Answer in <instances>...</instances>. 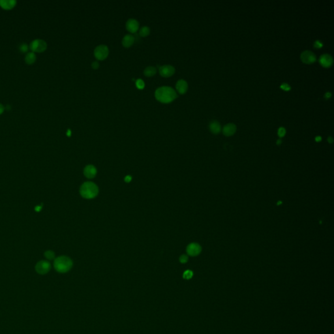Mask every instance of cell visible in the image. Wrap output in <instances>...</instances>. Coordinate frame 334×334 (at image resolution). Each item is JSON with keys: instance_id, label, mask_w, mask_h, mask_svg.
Instances as JSON below:
<instances>
[{"instance_id": "obj_34", "label": "cell", "mask_w": 334, "mask_h": 334, "mask_svg": "<svg viewBox=\"0 0 334 334\" xmlns=\"http://www.w3.org/2000/svg\"><path fill=\"white\" fill-rule=\"evenodd\" d=\"M328 142L332 143V142H333V139H332V137H331V136L328 137Z\"/></svg>"}, {"instance_id": "obj_36", "label": "cell", "mask_w": 334, "mask_h": 334, "mask_svg": "<svg viewBox=\"0 0 334 334\" xmlns=\"http://www.w3.org/2000/svg\"><path fill=\"white\" fill-rule=\"evenodd\" d=\"M281 142H281V140H278L277 141V144L279 145V144H281Z\"/></svg>"}, {"instance_id": "obj_23", "label": "cell", "mask_w": 334, "mask_h": 334, "mask_svg": "<svg viewBox=\"0 0 334 334\" xmlns=\"http://www.w3.org/2000/svg\"><path fill=\"white\" fill-rule=\"evenodd\" d=\"M136 86L137 88H139L140 89H142L145 86L144 82L142 80H141V79H139V80H137L136 82Z\"/></svg>"}, {"instance_id": "obj_18", "label": "cell", "mask_w": 334, "mask_h": 334, "mask_svg": "<svg viewBox=\"0 0 334 334\" xmlns=\"http://www.w3.org/2000/svg\"><path fill=\"white\" fill-rule=\"evenodd\" d=\"M36 60V55L33 52H29L25 56V61L28 64H32Z\"/></svg>"}, {"instance_id": "obj_19", "label": "cell", "mask_w": 334, "mask_h": 334, "mask_svg": "<svg viewBox=\"0 0 334 334\" xmlns=\"http://www.w3.org/2000/svg\"><path fill=\"white\" fill-rule=\"evenodd\" d=\"M156 69L153 67H146L144 71V74L146 77H152L155 75L156 74Z\"/></svg>"}, {"instance_id": "obj_7", "label": "cell", "mask_w": 334, "mask_h": 334, "mask_svg": "<svg viewBox=\"0 0 334 334\" xmlns=\"http://www.w3.org/2000/svg\"><path fill=\"white\" fill-rule=\"evenodd\" d=\"M301 60L307 64H311L316 60V57L313 52L309 50H305L301 54Z\"/></svg>"}, {"instance_id": "obj_29", "label": "cell", "mask_w": 334, "mask_h": 334, "mask_svg": "<svg viewBox=\"0 0 334 334\" xmlns=\"http://www.w3.org/2000/svg\"><path fill=\"white\" fill-rule=\"evenodd\" d=\"M132 180V177L131 176H129V175H127V176H125V178H124V181L126 182V183H129L131 182V181Z\"/></svg>"}, {"instance_id": "obj_20", "label": "cell", "mask_w": 334, "mask_h": 334, "mask_svg": "<svg viewBox=\"0 0 334 334\" xmlns=\"http://www.w3.org/2000/svg\"><path fill=\"white\" fill-rule=\"evenodd\" d=\"M150 28L147 27V26H144V27H142L140 29L139 33L141 37H146L147 35L150 34Z\"/></svg>"}, {"instance_id": "obj_35", "label": "cell", "mask_w": 334, "mask_h": 334, "mask_svg": "<svg viewBox=\"0 0 334 334\" xmlns=\"http://www.w3.org/2000/svg\"><path fill=\"white\" fill-rule=\"evenodd\" d=\"M67 136H70L71 135V130H69H69L67 131Z\"/></svg>"}, {"instance_id": "obj_11", "label": "cell", "mask_w": 334, "mask_h": 334, "mask_svg": "<svg viewBox=\"0 0 334 334\" xmlns=\"http://www.w3.org/2000/svg\"><path fill=\"white\" fill-rule=\"evenodd\" d=\"M84 174L87 178L92 179L96 176L97 169L93 165H89L84 168Z\"/></svg>"}, {"instance_id": "obj_15", "label": "cell", "mask_w": 334, "mask_h": 334, "mask_svg": "<svg viewBox=\"0 0 334 334\" xmlns=\"http://www.w3.org/2000/svg\"><path fill=\"white\" fill-rule=\"evenodd\" d=\"M16 4L17 1L15 0H0V6L5 9H10L13 8Z\"/></svg>"}, {"instance_id": "obj_1", "label": "cell", "mask_w": 334, "mask_h": 334, "mask_svg": "<svg viewBox=\"0 0 334 334\" xmlns=\"http://www.w3.org/2000/svg\"><path fill=\"white\" fill-rule=\"evenodd\" d=\"M155 98L163 103H169L178 97L175 90L168 86H163L156 89L155 92Z\"/></svg>"}, {"instance_id": "obj_24", "label": "cell", "mask_w": 334, "mask_h": 334, "mask_svg": "<svg viewBox=\"0 0 334 334\" xmlns=\"http://www.w3.org/2000/svg\"><path fill=\"white\" fill-rule=\"evenodd\" d=\"M277 133H278V136H279V137L282 138V137H283V136L285 135V134H286V130H285V129L284 128V127H280V128L278 129V132H277Z\"/></svg>"}, {"instance_id": "obj_21", "label": "cell", "mask_w": 334, "mask_h": 334, "mask_svg": "<svg viewBox=\"0 0 334 334\" xmlns=\"http://www.w3.org/2000/svg\"><path fill=\"white\" fill-rule=\"evenodd\" d=\"M193 276V272L191 271V270H186V271H185L183 274V279H191Z\"/></svg>"}, {"instance_id": "obj_31", "label": "cell", "mask_w": 334, "mask_h": 334, "mask_svg": "<svg viewBox=\"0 0 334 334\" xmlns=\"http://www.w3.org/2000/svg\"><path fill=\"white\" fill-rule=\"evenodd\" d=\"M4 110H5L4 106L2 103H0V114H2Z\"/></svg>"}, {"instance_id": "obj_32", "label": "cell", "mask_w": 334, "mask_h": 334, "mask_svg": "<svg viewBox=\"0 0 334 334\" xmlns=\"http://www.w3.org/2000/svg\"><path fill=\"white\" fill-rule=\"evenodd\" d=\"M331 96H332V93H331V92H327V93H326V94H325V97H326V99H329V98H330Z\"/></svg>"}, {"instance_id": "obj_30", "label": "cell", "mask_w": 334, "mask_h": 334, "mask_svg": "<svg viewBox=\"0 0 334 334\" xmlns=\"http://www.w3.org/2000/svg\"><path fill=\"white\" fill-rule=\"evenodd\" d=\"M92 67L94 69H98L99 67V63H98V62H97V61H94V62L92 63Z\"/></svg>"}, {"instance_id": "obj_27", "label": "cell", "mask_w": 334, "mask_h": 334, "mask_svg": "<svg viewBox=\"0 0 334 334\" xmlns=\"http://www.w3.org/2000/svg\"><path fill=\"white\" fill-rule=\"evenodd\" d=\"M28 46L26 43H22L20 46V50L23 52H26L28 50Z\"/></svg>"}, {"instance_id": "obj_26", "label": "cell", "mask_w": 334, "mask_h": 334, "mask_svg": "<svg viewBox=\"0 0 334 334\" xmlns=\"http://www.w3.org/2000/svg\"><path fill=\"white\" fill-rule=\"evenodd\" d=\"M280 88L282 89L285 90V91H289V90H290L291 89L290 86L287 83H283L281 85Z\"/></svg>"}, {"instance_id": "obj_6", "label": "cell", "mask_w": 334, "mask_h": 334, "mask_svg": "<svg viewBox=\"0 0 334 334\" xmlns=\"http://www.w3.org/2000/svg\"><path fill=\"white\" fill-rule=\"evenodd\" d=\"M51 265L49 262L46 261H41L39 262L35 266V270L39 274L45 275L50 270Z\"/></svg>"}, {"instance_id": "obj_8", "label": "cell", "mask_w": 334, "mask_h": 334, "mask_svg": "<svg viewBox=\"0 0 334 334\" xmlns=\"http://www.w3.org/2000/svg\"><path fill=\"white\" fill-rule=\"evenodd\" d=\"M186 251L189 256L196 257L201 253L202 247L197 243H191L187 247Z\"/></svg>"}, {"instance_id": "obj_14", "label": "cell", "mask_w": 334, "mask_h": 334, "mask_svg": "<svg viewBox=\"0 0 334 334\" xmlns=\"http://www.w3.org/2000/svg\"><path fill=\"white\" fill-rule=\"evenodd\" d=\"M176 88L180 94H184L187 91L188 84L187 82L185 81L184 80H179L176 83Z\"/></svg>"}, {"instance_id": "obj_3", "label": "cell", "mask_w": 334, "mask_h": 334, "mask_svg": "<svg viewBox=\"0 0 334 334\" xmlns=\"http://www.w3.org/2000/svg\"><path fill=\"white\" fill-rule=\"evenodd\" d=\"M72 260L66 256H61L55 259L54 266L57 272L64 273L68 272L73 267Z\"/></svg>"}, {"instance_id": "obj_13", "label": "cell", "mask_w": 334, "mask_h": 334, "mask_svg": "<svg viewBox=\"0 0 334 334\" xmlns=\"http://www.w3.org/2000/svg\"><path fill=\"white\" fill-rule=\"evenodd\" d=\"M236 131V126L234 124H228L224 126L222 129V132L226 136H230L234 135Z\"/></svg>"}, {"instance_id": "obj_12", "label": "cell", "mask_w": 334, "mask_h": 334, "mask_svg": "<svg viewBox=\"0 0 334 334\" xmlns=\"http://www.w3.org/2000/svg\"><path fill=\"white\" fill-rule=\"evenodd\" d=\"M139 24L135 19H129L127 22L126 28L131 33H135L139 29Z\"/></svg>"}, {"instance_id": "obj_28", "label": "cell", "mask_w": 334, "mask_h": 334, "mask_svg": "<svg viewBox=\"0 0 334 334\" xmlns=\"http://www.w3.org/2000/svg\"><path fill=\"white\" fill-rule=\"evenodd\" d=\"M322 46H323V43L319 40H317L314 42V46L316 48V49H320V48L322 47Z\"/></svg>"}, {"instance_id": "obj_22", "label": "cell", "mask_w": 334, "mask_h": 334, "mask_svg": "<svg viewBox=\"0 0 334 334\" xmlns=\"http://www.w3.org/2000/svg\"><path fill=\"white\" fill-rule=\"evenodd\" d=\"M45 257L49 260H52L55 258V254L52 251H48L45 253Z\"/></svg>"}, {"instance_id": "obj_5", "label": "cell", "mask_w": 334, "mask_h": 334, "mask_svg": "<svg viewBox=\"0 0 334 334\" xmlns=\"http://www.w3.org/2000/svg\"><path fill=\"white\" fill-rule=\"evenodd\" d=\"M109 50L105 45H99L94 50V55L97 60H103L108 55Z\"/></svg>"}, {"instance_id": "obj_4", "label": "cell", "mask_w": 334, "mask_h": 334, "mask_svg": "<svg viewBox=\"0 0 334 334\" xmlns=\"http://www.w3.org/2000/svg\"><path fill=\"white\" fill-rule=\"evenodd\" d=\"M29 47L33 52H41L46 49L47 43L43 39H36L31 41Z\"/></svg>"}, {"instance_id": "obj_2", "label": "cell", "mask_w": 334, "mask_h": 334, "mask_svg": "<svg viewBox=\"0 0 334 334\" xmlns=\"http://www.w3.org/2000/svg\"><path fill=\"white\" fill-rule=\"evenodd\" d=\"M80 193L83 198L92 199L97 196L99 193V188L95 183L92 182H86L81 185Z\"/></svg>"}, {"instance_id": "obj_25", "label": "cell", "mask_w": 334, "mask_h": 334, "mask_svg": "<svg viewBox=\"0 0 334 334\" xmlns=\"http://www.w3.org/2000/svg\"><path fill=\"white\" fill-rule=\"evenodd\" d=\"M189 260V258L185 254H182V255L179 257V262L182 264L187 263Z\"/></svg>"}, {"instance_id": "obj_10", "label": "cell", "mask_w": 334, "mask_h": 334, "mask_svg": "<svg viewBox=\"0 0 334 334\" xmlns=\"http://www.w3.org/2000/svg\"><path fill=\"white\" fill-rule=\"evenodd\" d=\"M333 62V57L330 54H322L319 58V63L322 66L324 67H330L332 65Z\"/></svg>"}, {"instance_id": "obj_17", "label": "cell", "mask_w": 334, "mask_h": 334, "mask_svg": "<svg viewBox=\"0 0 334 334\" xmlns=\"http://www.w3.org/2000/svg\"><path fill=\"white\" fill-rule=\"evenodd\" d=\"M134 42L135 38L133 36L131 35H126L122 40V45L124 47L129 48L134 43Z\"/></svg>"}, {"instance_id": "obj_16", "label": "cell", "mask_w": 334, "mask_h": 334, "mask_svg": "<svg viewBox=\"0 0 334 334\" xmlns=\"http://www.w3.org/2000/svg\"><path fill=\"white\" fill-rule=\"evenodd\" d=\"M210 129L214 134H218L219 132H220L221 127L219 121L216 120L211 121L210 124Z\"/></svg>"}, {"instance_id": "obj_33", "label": "cell", "mask_w": 334, "mask_h": 334, "mask_svg": "<svg viewBox=\"0 0 334 334\" xmlns=\"http://www.w3.org/2000/svg\"><path fill=\"white\" fill-rule=\"evenodd\" d=\"M321 140H322V138H321V136H316V137L315 138V140H316V142H320Z\"/></svg>"}, {"instance_id": "obj_9", "label": "cell", "mask_w": 334, "mask_h": 334, "mask_svg": "<svg viewBox=\"0 0 334 334\" xmlns=\"http://www.w3.org/2000/svg\"><path fill=\"white\" fill-rule=\"evenodd\" d=\"M175 69L171 65H163L159 67V73L163 77H170L174 75Z\"/></svg>"}]
</instances>
